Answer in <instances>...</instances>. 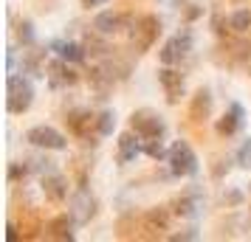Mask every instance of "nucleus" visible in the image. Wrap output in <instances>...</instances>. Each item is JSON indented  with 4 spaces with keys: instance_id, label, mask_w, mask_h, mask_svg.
Listing matches in <instances>:
<instances>
[{
    "instance_id": "f257e3e1",
    "label": "nucleus",
    "mask_w": 251,
    "mask_h": 242,
    "mask_svg": "<svg viewBox=\"0 0 251 242\" xmlns=\"http://www.w3.org/2000/svg\"><path fill=\"white\" fill-rule=\"evenodd\" d=\"M34 104V82L20 73H9L6 79V110L12 115H23Z\"/></svg>"
},
{
    "instance_id": "f03ea898",
    "label": "nucleus",
    "mask_w": 251,
    "mask_h": 242,
    "mask_svg": "<svg viewBox=\"0 0 251 242\" xmlns=\"http://www.w3.org/2000/svg\"><path fill=\"white\" fill-rule=\"evenodd\" d=\"M158 34H161L158 17L155 14H138L133 20V25H130V48L141 57V54H147L150 48L158 43Z\"/></svg>"
},
{
    "instance_id": "7ed1b4c3",
    "label": "nucleus",
    "mask_w": 251,
    "mask_h": 242,
    "mask_svg": "<svg viewBox=\"0 0 251 242\" xmlns=\"http://www.w3.org/2000/svg\"><path fill=\"white\" fill-rule=\"evenodd\" d=\"M130 130H133L141 141L164 138V135H167V121H164V115H158L155 110L141 107V110H133V115H130Z\"/></svg>"
},
{
    "instance_id": "20e7f679",
    "label": "nucleus",
    "mask_w": 251,
    "mask_h": 242,
    "mask_svg": "<svg viewBox=\"0 0 251 242\" xmlns=\"http://www.w3.org/2000/svg\"><path fill=\"white\" fill-rule=\"evenodd\" d=\"M167 163H170V172L175 175V177H192V175H198V155H195V150L189 147V141H175L170 147V158H167Z\"/></svg>"
},
{
    "instance_id": "39448f33",
    "label": "nucleus",
    "mask_w": 251,
    "mask_h": 242,
    "mask_svg": "<svg viewBox=\"0 0 251 242\" xmlns=\"http://www.w3.org/2000/svg\"><path fill=\"white\" fill-rule=\"evenodd\" d=\"M25 141L37 147V150H48V152H62L68 150V138L59 132V130L48 127V124H37L25 132Z\"/></svg>"
},
{
    "instance_id": "423d86ee",
    "label": "nucleus",
    "mask_w": 251,
    "mask_h": 242,
    "mask_svg": "<svg viewBox=\"0 0 251 242\" xmlns=\"http://www.w3.org/2000/svg\"><path fill=\"white\" fill-rule=\"evenodd\" d=\"M46 79L54 90H65V88H74L79 82V73L74 68V62H65L62 57H57L46 65Z\"/></svg>"
},
{
    "instance_id": "0eeeda50",
    "label": "nucleus",
    "mask_w": 251,
    "mask_h": 242,
    "mask_svg": "<svg viewBox=\"0 0 251 242\" xmlns=\"http://www.w3.org/2000/svg\"><path fill=\"white\" fill-rule=\"evenodd\" d=\"M96 211H99V200H96L85 186L76 189L74 197H71V208H68V214L74 217V222H76V225H88V222L96 217Z\"/></svg>"
},
{
    "instance_id": "6e6552de",
    "label": "nucleus",
    "mask_w": 251,
    "mask_h": 242,
    "mask_svg": "<svg viewBox=\"0 0 251 242\" xmlns=\"http://www.w3.org/2000/svg\"><path fill=\"white\" fill-rule=\"evenodd\" d=\"M192 51V34L189 31H178V34H172L158 51V59L161 65H178L181 59H186V54Z\"/></svg>"
},
{
    "instance_id": "1a4fd4ad",
    "label": "nucleus",
    "mask_w": 251,
    "mask_h": 242,
    "mask_svg": "<svg viewBox=\"0 0 251 242\" xmlns=\"http://www.w3.org/2000/svg\"><path fill=\"white\" fill-rule=\"evenodd\" d=\"M158 85L164 96H167V102L170 104H178L183 99V93H186V79H183L181 70H175L172 65H164L158 70Z\"/></svg>"
},
{
    "instance_id": "9d476101",
    "label": "nucleus",
    "mask_w": 251,
    "mask_h": 242,
    "mask_svg": "<svg viewBox=\"0 0 251 242\" xmlns=\"http://www.w3.org/2000/svg\"><path fill=\"white\" fill-rule=\"evenodd\" d=\"M65 124H68L71 135L82 138L85 144H91L93 135H99V127H96V115L88 113V110H71L65 115Z\"/></svg>"
},
{
    "instance_id": "9b49d317",
    "label": "nucleus",
    "mask_w": 251,
    "mask_h": 242,
    "mask_svg": "<svg viewBox=\"0 0 251 242\" xmlns=\"http://www.w3.org/2000/svg\"><path fill=\"white\" fill-rule=\"evenodd\" d=\"M138 231H144L141 237H147V240L164 237V231H170V211L167 208H147L138 220Z\"/></svg>"
},
{
    "instance_id": "f8f14e48",
    "label": "nucleus",
    "mask_w": 251,
    "mask_h": 242,
    "mask_svg": "<svg viewBox=\"0 0 251 242\" xmlns=\"http://www.w3.org/2000/svg\"><path fill=\"white\" fill-rule=\"evenodd\" d=\"M243 121H246V110H243V104L234 102L228 104V110L215 121V132L220 138H231V135H237L243 130Z\"/></svg>"
},
{
    "instance_id": "ddd939ff",
    "label": "nucleus",
    "mask_w": 251,
    "mask_h": 242,
    "mask_svg": "<svg viewBox=\"0 0 251 242\" xmlns=\"http://www.w3.org/2000/svg\"><path fill=\"white\" fill-rule=\"evenodd\" d=\"M125 28H127V14H122V12L107 9V12H99L93 17V34H99V37H116Z\"/></svg>"
},
{
    "instance_id": "4468645a",
    "label": "nucleus",
    "mask_w": 251,
    "mask_h": 242,
    "mask_svg": "<svg viewBox=\"0 0 251 242\" xmlns=\"http://www.w3.org/2000/svg\"><path fill=\"white\" fill-rule=\"evenodd\" d=\"M40 189L48 203H65L68 200V177L59 172H46L40 180Z\"/></svg>"
},
{
    "instance_id": "2eb2a0df",
    "label": "nucleus",
    "mask_w": 251,
    "mask_h": 242,
    "mask_svg": "<svg viewBox=\"0 0 251 242\" xmlns=\"http://www.w3.org/2000/svg\"><path fill=\"white\" fill-rule=\"evenodd\" d=\"M212 110H215V96L209 88H198L192 96V102H189V118H192L195 124H203L212 118Z\"/></svg>"
},
{
    "instance_id": "dca6fc26",
    "label": "nucleus",
    "mask_w": 251,
    "mask_h": 242,
    "mask_svg": "<svg viewBox=\"0 0 251 242\" xmlns=\"http://www.w3.org/2000/svg\"><path fill=\"white\" fill-rule=\"evenodd\" d=\"M144 152V144L138 141V135L130 130V132H122L119 135V141H116V161L122 163V166H127V163H133Z\"/></svg>"
},
{
    "instance_id": "f3484780",
    "label": "nucleus",
    "mask_w": 251,
    "mask_h": 242,
    "mask_svg": "<svg viewBox=\"0 0 251 242\" xmlns=\"http://www.w3.org/2000/svg\"><path fill=\"white\" fill-rule=\"evenodd\" d=\"M74 228H76L74 217H71V214H59V217L48 220L46 237H48V240H57V242H71L74 237H76V234H74Z\"/></svg>"
},
{
    "instance_id": "a211bd4d",
    "label": "nucleus",
    "mask_w": 251,
    "mask_h": 242,
    "mask_svg": "<svg viewBox=\"0 0 251 242\" xmlns=\"http://www.w3.org/2000/svg\"><path fill=\"white\" fill-rule=\"evenodd\" d=\"M172 214H175V217H195V214H198V208H201V195H198V192H195V189H189V192H181V195L175 197V200H172Z\"/></svg>"
},
{
    "instance_id": "6ab92c4d",
    "label": "nucleus",
    "mask_w": 251,
    "mask_h": 242,
    "mask_svg": "<svg viewBox=\"0 0 251 242\" xmlns=\"http://www.w3.org/2000/svg\"><path fill=\"white\" fill-rule=\"evenodd\" d=\"M51 51H54L57 57H62L65 62H74V65L85 62V57H88L85 45H79V43H71V40H57V43H51Z\"/></svg>"
},
{
    "instance_id": "aec40b11",
    "label": "nucleus",
    "mask_w": 251,
    "mask_h": 242,
    "mask_svg": "<svg viewBox=\"0 0 251 242\" xmlns=\"http://www.w3.org/2000/svg\"><path fill=\"white\" fill-rule=\"evenodd\" d=\"M23 73H31V76H46V51H25L23 54Z\"/></svg>"
},
{
    "instance_id": "412c9836",
    "label": "nucleus",
    "mask_w": 251,
    "mask_h": 242,
    "mask_svg": "<svg viewBox=\"0 0 251 242\" xmlns=\"http://www.w3.org/2000/svg\"><path fill=\"white\" fill-rule=\"evenodd\" d=\"M251 28V9H237V12L228 14V31L231 34L243 37Z\"/></svg>"
},
{
    "instance_id": "4be33fe9",
    "label": "nucleus",
    "mask_w": 251,
    "mask_h": 242,
    "mask_svg": "<svg viewBox=\"0 0 251 242\" xmlns=\"http://www.w3.org/2000/svg\"><path fill=\"white\" fill-rule=\"evenodd\" d=\"M14 34H17V43L23 48H34L37 34H34V23H31V20H20L17 28H14Z\"/></svg>"
},
{
    "instance_id": "5701e85b",
    "label": "nucleus",
    "mask_w": 251,
    "mask_h": 242,
    "mask_svg": "<svg viewBox=\"0 0 251 242\" xmlns=\"http://www.w3.org/2000/svg\"><path fill=\"white\" fill-rule=\"evenodd\" d=\"M141 144H144V155H150L152 161L170 158V150L164 147V138H150V141H141Z\"/></svg>"
},
{
    "instance_id": "b1692460",
    "label": "nucleus",
    "mask_w": 251,
    "mask_h": 242,
    "mask_svg": "<svg viewBox=\"0 0 251 242\" xmlns=\"http://www.w3.org/2000/svg\"><path fill=\"white\" fill-rule=\"evenodd\" d=\"M96 127H99V138L113 135V130H116V113L113 110H102V113L96 115Z\"/></svg>"
},
{
    "instance_id": "393cba45",
    "label": "nucleus",
    "mask_w": 251,
    "mask_h": 242,
    "mask_svg": "<svg viewBox=\"0 0 251 242\" xmlns=\"http://www.w3.org/2000/svg\"><path fill=\"white\" fill-rule=\"evenodd\" d=\"M31 172H34V161H12L9 163V180H12V183L28 177Z\"/></svg>"
},
{
    "instance_id": "a878e982",
    "label": "nucleus",
    "mask_w": 251,
    "mask_h": 242,
    "mask_svg": "<svg viewBox=\"0 0 251 242\" xmlns=\"http://www.w3.org/2000/svg\"><path fill=\"white\" fill-rule=\"evenodd\" d=\"M234 161H237L240 169H251V135L243 141V144H240V150H237V155H234Z\"/></svg>"
},
{
    "instance_id": "bb28decb",
    "label": "nucleus",
    "mask_w": 251,
    "mask_h": 242,
    "mask_svg": "<svg viewBox=\"0 0 251 242\" xmlns=\"http://www.w3.org/2000/svg\"><path fill=\"white\" fill-rule=\"evenodd\" d=\"M170 240H175V242H181V240H198V234H195V228H189V231H183V234H172Z\"/></svg>"
},
{
    "instance_id": "cd10ccee",
    "label": "nucleus",
    "mask_w": 251,
    "mask_h": 242,
    "mask_svg": "<svg viewBox=\"0 0 251 242\" xmlns=\"http://www.w3.org/2000/svg\"><path fill=\"white\" fill-rule=\"evenodd\" d=\"M6 240H9V242L20 240V234H17V225H14V222H9V225H6Z\"/></svg>"
},
{
    "instance_id": "c85d7f7f",
    "label": "nucleus",
    "mask_w": 251,
    "mask_h": 242,
    "mask_svg": "<svg viewBox=\"0 0 251 242\" xmlns=\"http://www.w3.org/2000/svg\"><path fill=\"white\" fill-rule=\"evenodd\" d=\"M6 68H9V73H14V48H9V54H6Z\"/></svg>"
},
{
    "instance_id": "c756f323",
    "label": "nucleus",
    "mask_w": 251,
    "mask_h": 242,
    "mask_svg": "<svg viewBox=\"0 0 251 242\" xmlns=\"http://www.w3.org/2000/svg\"><path fill=\"white\" fill-rule=\"evenodd\" d=\"M99 3H104V0H82V6H88V9L91 6H99Z\"/></svg>"
},
{
    "instance_id": "7c9ffc66",
    "label": "nucleus",
    "mask_w": 251,
    "mask_h": 242,
    "mask_svg": "<svg viewBox=\"0 0 251 242\" xmlns=\"http://www.w3.org/2000/svg\"><path fill=\"white\" fill-rule=\"evenodd\" d=\"M249 197H251V186H249Z\"/></svg>"
}]
</instances>
